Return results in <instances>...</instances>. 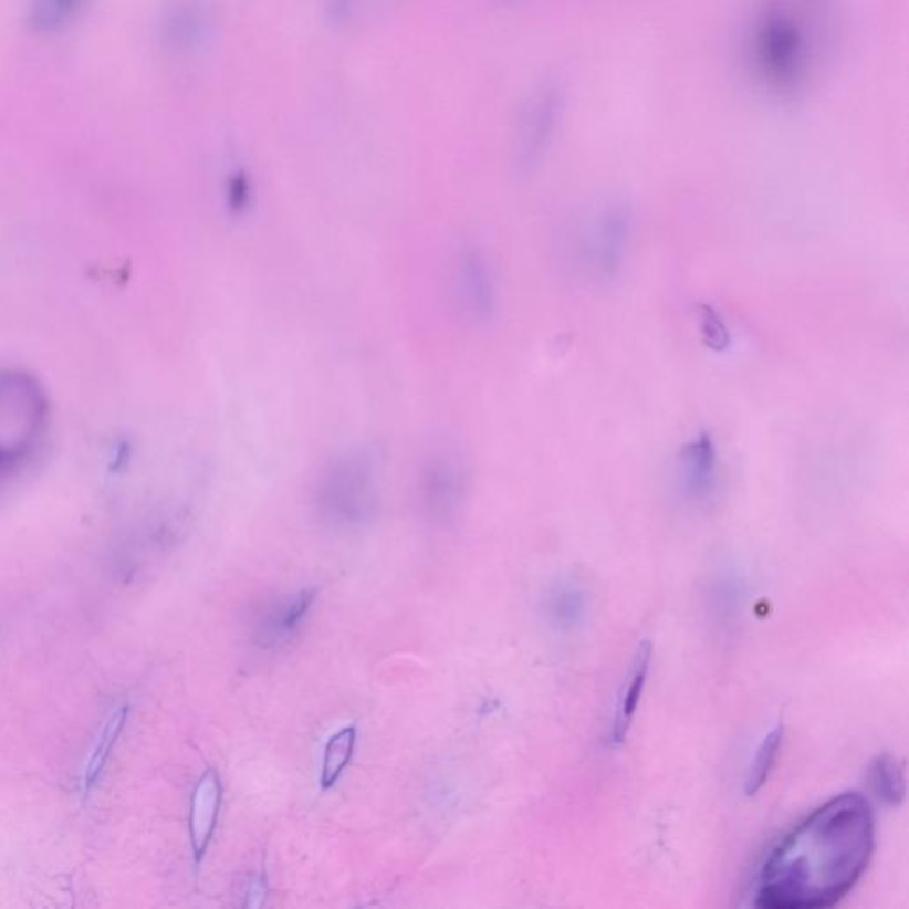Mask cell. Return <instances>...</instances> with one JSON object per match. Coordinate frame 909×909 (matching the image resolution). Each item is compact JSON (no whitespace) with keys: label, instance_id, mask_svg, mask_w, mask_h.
I'll return each mask as SVG.
<instances>
[{"label":"cell","instance_id":"4fadbf2b","mask_svg":"<svg viewBox=\"0 0 909 909\" xmlns=\"http://www.w3.org/2000/svg\"><path fill=\"white\" fill-rule=\"evenodd\" d=\"M586 609L588 597L576 581L556 583L545 595V617L558 629L571 630L579 626L585 620Z\"/></svg>","mask_w":909,"mask_h":909},{"label":"cell","instance_id":"5bb4252c","mask_svg":"<svg viewBox=\"0 0 909 909\" xmlns=\"http://www.w3.org/2000/svg\"><path fill=\"white\" fill-rule=\"evenodd\" d=\"M126 714H128L126 707H117V709H114V711L108 714L107 720H105L102 732H100L98 739H96L95 746L91 750L90 761H87L86 767H84V776H82V788H84V793H90L91 787H93L96 780H98L100 773L104 771V765L107 764L108 756H111L114 744H116L117 735H119L123 725H125Z\"/></svg>","mask_w":909,"mask_h":909},{"label":"cell","instance_id":"5b68a950","mask_svg":"<svg viewBox=\"0 0 909 909\" xmlns=\"http://www.w3.org/2000/svg\"><path fill=\"white\" fill-rule=\"evenodd\" d=\"M468 492V468L457 451L441 448L428 454L416 483V506L425 523L441 530L454 526L464 512Z\"/></svg>","mask_w":909,"mask_h":909},{"label":"cell","instance_id":"2e32d148","mask_svg":"<svg viewBox=\"0 0 909 909\" xmlns=\"http://www.w3.org/2000/svg\"><path fill=\"white\" fill-rule=\"evenodd\" d=\"M870 784L874 793L888 806H899L906 797L905 767L896 756L879 755L870 765Z\"/></svg>","mask_w":909,"mask_h":909},{"label":"cell","instance_id":"d6986e66","mask_svg":"<svg viewBox=\"0 0 909 909\" xmlns=\"http://www.w3.org/2000/svg\"><path fill=\"white\" fill-rule=\"evenodd\" d=\"M79 6H81V0H36L34 20H36L38 28L58 29L72 19Z\"/></svg>","mask_w":909,"mask_h":909},{"label":"cell","instance_id":"3957f363","mask_svg":"<svg viewBox=\"0 0 909 909\" xmlns=\"http://www.w3.org/2000/svg\"><path fill=\"white\" fill-rule=\"evenodd\" d=\"M311 501L320 523L334 532H359L374 523L380 504L375 451L356 446L333 454L316 474Z\"/></svg>","mask_w":909,"mask_h":909},{"label":"cell","instance_id":"30bf717a","mask_svg":"<svg viewBox=\"0 0 909 909\" xmlns=\"http://www.w3.org/2000/svg\"><path fill=\"white\" fill-rule=\"evenodd\" d=\"M316 588L275 595L263 603L252 617L251 638L260 648L280 647L289 641L310 613Z\"/></svg>","mask_w":909,"mask_h":909},{"label":"cell","instance_id":"e0dca14e","mask_svg":"<svg viewBox=\"0 0 909 909\" xmlns=\"http://www.w3.org/2000/svg\"><path fill=\"white\" fill-rule=\"evenodd\" d=\"M356 741V727L351 725L339 730L338 734H334L325 744L322 773H320V785L324 791L334 787L343 771L347 770L348 762L354 755Z\"/></svg>","mask_w":909,"mask_h":909},{"label":"cell","instance_id":"ac0fdd59","mask_svg":"<svg viewBox=\"0 0 909 909\" xmlns=\"http://www.w3.org/2000/svg\"><path fill=\"white\" fill-rule=\"evenodd\" d=\"M698 318H700V334H702L706 347L712 352L729 351L732 345V334L720 311L711 304H700Z\"/></svg>","mask_w":909,"mask_h":909},{"label":"cell","instance_id":"9c48e42d","mask_svg":"<svg viewBox=\"0 0 909 909\" xmlns=\"http://www.w3.org/2000/svg\"><path fill=\"white\" fill-rule=\"evenodd\" d=\"M720 448L712 433L698 432L680 446L676 459L677 489L685 500L703 503L720 485Z\"/></svg>","mask_w":909,"mask_h":909},{"label":"cell","instance_id":"9a60e30c","mask_svg":"<svg viewBox=\"0 0 909 909\" xmlns=\"http://www.w3.org/2000/svg\"><path fill=\"white\" fill-rule=\"evenodd\" d=\"M784 723H779L770 734L762 739V743L756 748L750 770H748L746 782H744V793L746 796H755L770 780L774 765L779 761L780 750L784 744Z\"/></svg>","mask_w":909,"mask_h":909},{"label":"cell","instance_id":"6da1fadb","mask_svg":"<svg viewBox=\"0 0 909 909\" xmlns=\"http://www.w3.org/2000/svg\"><path fill=\"white\" fill-rule=\"evenodd\" d=\"M876 823L860 793L832 797L794 826L762 864L755 905L823 909L840 902L873 860Z\"/></svg>","mask_w":909,"mask_h":909},{"label":"cell","instance_id":"8fae6325","mask_svg":"<svg viewBox=\"0 0 909 909\" xmlns=\"http://www.w3.org/2000/svg\"><path fill=\"white\" fill-rule=\"evenodd\" d=\"M652 661V644L645 639L636 648L635 658L630 661L626 679L618 691L615 714H613L609 743L621 744L629 734L630 723L635 720L636 709L647 685L648 671Z\"/></svg>","mask_w":909,"mask_h":909},{"label":"cell","instance_id":"44dd1931","mask_svg":"<svg viewBox=\"0 0 909 909\" xmlns=\"http://www.w3.org/2000/svg\"><path fill=\"white\" fill-rule=\"evenodd\" d=\"M504 2H512V0H504Z\"/></svg>","mask_w":909,"mask_h":909},{"label":"cell","instance_id":"52a82bcc","mask_svg":"<svg viewBox=\"0 0 909 909\" xmlns=\"http://www.w3.org/2000/svg\"><path fill=\"white\" fill-rule=\"evenodd\" d=\"M453 297L469 322L485 325L494 320L500 304V289L494 263L485 249L466 243L457 251L451 272Z\"/></svg>","mask_w":909,"mask_h":909},{"label":"cell","instance_id":"ba28073f","mask_svg":"<svg viewBox=\"0 0 909 909\" xmlns=\"http://www.w3.org/2000/svg\"><path fill=\"white\" fill-rule=\"evenodd\" d=\"M563 113V87L558 82H545L530 96L519 117L513 140V160L519 171H535L550 152Z\"/></svg>","mask_w":909,"mask_h":909},{"label":"cell","instance_id":"277c9868","mask_svg":"<svg viewBox=\"0 0 909 909\" xmlns=\"http://www.w3.org/2000/svg\"><path fill=\"white\" fill-rule=\"evenodd\" d=\"M50 404L40 380L0 369V483L36 457L49 432Z\"/></svg>","mask_w":909,"mask_h":909},{"label":"cell","instance_id":"7a4b0ae2","mask_svg":"<svg viewBox=\"0 0 909 909\" xmlns=\"http://www.w3.org/2000/svg\"><path fill=\"white\" fill-rule=\"evenodd\" d=\"M835 31V0H761L752 25L753 69L771 93L794 98L823 69Z\"/></svg>","mask_w":909,"mask_h":909},{"label":"cell","instance_id":"ffe728a7","mask_svg":"<svg viewBox=\"0 0 909 909\" xmlns=\"http://www.w3.org/2000/svg\"><path fill=\"white\" fill-rule=\"evenodd\" d=\"M224 198L228 210L233 216H243L248 212L252 201V184L248 173L243 169H233L226 178Z\"/></svg>","mask_w":909,"mask_h":909},{"label":"cell","instance_id":"7c38bea8","mask_svg":"<svg viewBox=\"0 0 909 909\" xmlns=\"http://www.w3.org/2000/svg\"><path fill=\"white\" fill-rule=\"evenodd\" d=\"M221 780L216 770L205 771L194 788L190 802V844L196 861H201L207 855L208 846L216 832L219 806H221Z\"/></svg>","mask_w":909,"mask_h":909},{"label":"cell","instance_id":"8992f818","mask_svg":"<svg viewBox=\"0 0 909 909\" xmlns=\"http://www.w3.org/2000/svg\"><path fill=\"white\" fill-rule=\"evenodd\" d=\"M635 231L633 208L609 199L588 217L581 233V252L595 280L609 283L624 271Z\"/></svg>","mask_w":909,"mask_h":909}]
</instances>
